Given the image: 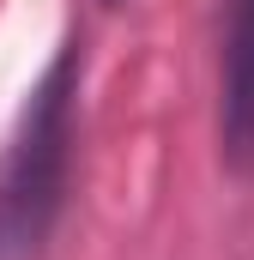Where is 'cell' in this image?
Listing matches in <instances>:
<instances>
[{"instance_id": "6da1fadb", "label": "cell", "mask_w": 254, "mask_h": 260, "mask_svg": "<svg viewBox=\"0 0 254 260\" xmlns=\"http://www.w3.org/2000/svg\"><path fill=\"white\" fill-rule=\"evenodd\" d=\"M79 79H85V43L67 37L55 61L43 67V79L30 85L18 127L0 151V260H43L55 224L67 218Z\"/></svg>"}, {"instance_id": "3957f363", "label": "cell", "mask_w": 254, "mask_h": 260, "mask_svg": "<svg viewBox=\"0 0 254 260\" xmlns=\"http://www.w3.org/2000/svg\"><path fill=\"white\" fill-rule=\"evenodd\" d=\"M103 6H121V0H103Z\"/></svg>"}, {"instance_id": "7a4b0ae2", "label": "cell", "mask_w": 254, "mask_h": 260, "mask_svg": "<svg viewBox=\"0 0 254 260\" xmlns=\"http://www.w3.org/2000/svg\"><path fill=\"white\" fill-rule=\"evenodd\" d=\"M218 164L254 182V0H218Z\"/></svg>"}]
</instances>
